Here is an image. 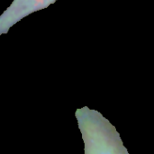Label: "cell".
<instances>
[{"label": "cell", "mask_w": 154, "mask_h": 154, "mask_svg": "<svg viewBox=\"0 0 154 154\" xmlns=\"http://www.w3.org/2000/svg\"><path fill=\"white\" fill-rule=\"evenodd\" d=\"M57 0H13L0 14V35L5 34L24 17L47 8Z\"/></svg>", "instance_id": "cell-2"}, {"label": "cell", "mask_w": 154, "mask_h": 154, "mask_svg": "<svg viewBox=\"0 0 154 154\" xmlns=\"http://www.w3.org/2000/svg\"><path fill=\"white\" fill-rule=\"evenodd\" d=\"M84 142L85 154H130L112 123L88 106L75 113Z\"/></svg>", "instance_id": "cell-1"}]
</instances>
